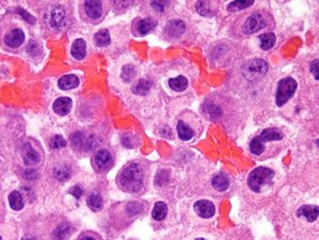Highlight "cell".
Wrapping results in <instances>:
<instances>
[{
	"label": "cell",
	"mask_w": 319,
	"mask_h": 240,
	"mask_svg": "<svg viewBox=\"0 0 319 240\" xmlns=\"http://www.w3.org/2000/svg\"><path fill=\"white\" fill-rule=\"evenodd\" d=\"M147 178H149V171L146 164L138 160H133L119 170L116 177V184L124 192L133 195H141L146 190Z\"/></svg>",
	"instance_id": "cell-1"
},
{
	"label": "cell",
	"mask_w": 319,
	"mask_h": 240,
	"mask_svg": "<svg viewBox=\"0 0 319 240\" xmlns=\"http://www.w3.org/2000/svg\"><path fill=\"white\" fill-rule=\"evenodd\" d=\"M285 148V134L277 128H267L253 137L249 143V151L257 160L277 156Z\"/></svg>",
	"instance_id": "cell-2"
},
{
	"label": "cell",
	"mask_w": 319,
	"mask_h": 240,
	"mask_svg": "<svg viewBox=\"0 0 319 240\" xmlns=\"http://www.w3.org/2000/svg\"><path fill=\"white\" fill-rule=\"evenodd\" d=\"M273 19L272 16L264 10L254 11L249 14L241 17L239 22L238 33L241 36H250L267 27H272Z\"/></svg>",
	"instance_id": "cell-3"
},
{
	"label": "cell",
	"mask_w": 319,
	"mask_h": 240,
	"mask_svg": "<svg viewBox=\"0 0 319 240\" xmlns=\"http://www.w3.org/2000/svg\"><path fill=\"white\" fill-rule=\"evenodd\" d=\"M275 173L273 169L266 167L257 168L249 173L247 177V187L250 191L261 193L272 185Z\"/></svg>",
	"instance_id": "cell-4"
},
{
	"label": "cell",
	"mask_w": 319,
	"mask_h": 240,
	"mask_svg": "<svg viewBox=\"0 0 319 240\" xmlns=\"http://www.w3.org/2000/svg\"><path fill=\"white\" fill-rule=\"evenodd\" d=\"M298 84L292 77H285L281 79L277 86L275 94V103L278 107L286 104V103L292 98L295 90H297Z\"/></svg>",
	"instance_id": "cell-5"
},
{
	"label": "cell",
	"mask_w": 319,
	"mask_h": 240,
	"mask_svg": "<svg viewBox=\"0 0 319 240\" xmlns=\"http://www.w3.org/2000/svg\"><path fill=\"white\" fill-rule=\"evenodd\" d=\"M114 164V159L112 152L106 148H100L97 150L92 158V165L95 171L98 174L107 173Z\"/></svg>",
	"instance_id": "cell-6"
},
{
	"label": "cell",
	"mask_w": 319,
	"mask_h": 240,
	"mask_svg": "<svg viewBox=\"0 0 319 240\" xmlns=\"http://www.w3.org/2000/svg\"><path fill=\"white\" fill-rule=\"evenodd\" d=\"M85 20L90 23H99L105 15V4L99 0H87L83 3Z\"/></svg>",
	"instance_id": "cell-7"
},
{
	"label": "cell",
	"mask_w": 319,
	"mask_h": 240,
	"mask_svg": "<svg viewBox=\"0 0 319 240\" xmlns=\"http://www.w3.org/2000/svg\"><path fill=\"white\" fill-rule=\"evenodd\" d=\"M157 26V21L154 17H138L132 24V32L134 37H144L154 30Z\"/></svg>",
	"instance_id": "cell-8"
},
{
	"label": "cell",
	"mask_w": 319,
	"mask_h": 240,
	"mask_svg": "<svg viewBox=\"0 0 319 240\" xmlns=\"http://www.w3.org/2000/svg\"><path fill=\"white\" fill-rule=\"evenodd\" d=\"M179 137L182 141H191L193 137L199 135L198 133V123L193 124L192 121H186L185 119H180L178 125H176Z\"/></svg>",
	"instance_id": "cell-9"
},
{
	"label": "cell",
	"mask_w": 319,
	"mask_h": 240,
	"mask_svg": "<svg viewBox=\"0 0 319 240\" xmlns=\"http://www.w3.org/2000/svg\"><path fill=\"white\" fill-rule=\"evenodd\" d=\"M186 30V24L181 20H171L163 29L164 38L167 40H176Z\"/></svg>",
	"instance_id": "cell-10"
},
{
	"label": "cell",
	"mask_w": 319,
	"mask_h": 240,
	"mask_svg": "<svg viewBox=\"0 0 319 240\" xmlns=\"http://www.w3.org/2000/svg\"><path fill=\"white\" fill-rule=\"evenodd\" d=\"M22 157L23 161L28 167H35V165L39 164L40 161H41V154L29 142L25 143L24 146H23Z\"/></svg>",
	"instance_id": "cell-11"
},
{
	"label": "cell",
	"mask_w": 319,
	"mask_h": 240,
	"mask_svg": "<svg viewBox=\"0 0 319 240\" xmlns=\"http://www.w3.org/2000/svg\"><path fill=\"white\" fill-rule=\"evenodd\" d=\"M193 209H195V213L203 219H210L214 216L216 213L215 205L208 201V199H200L198 201L195 206H193Z\"/></svg>",
	"instance_id": "cell-12"
},
{
	"label": "cell",
	"mask_w": 319,
	"mask_h": 240,
	"mask_svg": "<svg viewBox=\"0 0 319 240\" xmlns=\"http://www.w3.org/2000/svg\"><path fill=\"white\" fill-rule=\"evenodd\" d=\"M66 20L65 10L60 5H55L50 10L49 14V24L50 26L54 28V29H59L61 26L64 25V22Z\"/></svg>",
	"instance_id": "cell-13"
},
{
	"label": "cell",
	"mask_w": 319,
	"mask_h": 240,
	"mask_svg": "<svg viewBox=\"0 0 319 240\" xmlns=\"http://www.w3.org/2000/svg\"><path fill=\"white\" fill-rule=\"evenodd\" d=\"M4 43L11 48H18L25 41V33L22 29L15 28L4 36Z\"/></svg>",
	"instance_id": "cell-14"
},
{
	"label": "cell",
	"mask_w": 319,
	"mask_h": 240,
	"mask_svg": "<svg viewBox=\"0 0 319 240\" xmlns=\"http://www.w3.org/2000/svg\"><path fill=\"white\" fill-rule=\"evenodd\" d=\"M71 144L78 149L89 150L94 146L92 137H86L82 132H76L71 135Z\"/></svg>",
	"instance_id": "cell-15"
},
{
	"label": "cell",
	"mask_w": 319,
	"mask_h": 240,
	"mask_svg": "<svg viewBox=\"0 0 319 240\" xmlns=\"http://www.w3.org/2000/svg\"><path fill=\"white\" fill-rule=\"evenodd\" d=\"M72 108V100L68 96H60L53 103V111L59 116H66Z\"/></svg>",
	"instance_id": "cell-16"
},
{
	"label": "cell",
	"mask_w": 319,
	"mask_h": 240,
	"mask_svg": "<svg viewBox=\"0 0 319 240\" xmlns=\"http://www.w3.org/2000/svg\"><path fill=\"white\" fill-rule=\"evenodd\" d=\"M267 68L269 67H267V64L264 59H253L248 62L245 70L249 74H252V75L263 76L266 74Z\"/></svg>",
	"instance_id": "cell-17"
},
{
	"label": "cell",
	"mask_w": 319,
	"mask_h": 240,
	"mask_svg": "<svg viewBox=\"0 0 319 240\" xmlns=\"http://www.w3.org/2000/svg\"><path fill=\"white\" fill-rule=\"evenodd\" d=\"M71 55L77 60H82L86 56V42L83 39H77L71 47Z\"/></svg>",
	"instance_id": "cell-18"
},
{
	"label": "cell",
	"mask_w": 319,
	"mask_h": 240,
	"mask_svg": "<svg viewBox=\"0 0 319 240\" xmlns=\"http://www.w3.org/2000/svg\"><path fill=\"white\" fill-rule=\"evenodd\" d=\"M80 84V79L77 75L73 74H68V75L61 76L58 79V87L61 90H70L77 88Z\"/></svg>",
	"instance_id": "cell-19"
},
{
	"label": "cell",
	"mask_w": 319,
	"mask_h": 240,
	"mask_svg": "<svg viewBox=\"0 0 319 240\" xmlns=\"http://www.w3.org/2000/svg\"><path fill=\"white\" fill-rule=\"evenodd\" d=\"M212 187L218 192L227 191L230 187V179L223 173L216 174L212 179Z\"/></svg>",
	"instance_id": "cell-20"
},
{
	"label": "cell",
	"mask_w": 319,
	"mask_h": 240,
	"mask_svg": "<svg viewBox=\"0 0 319 240\" xmlns=\"http://www.w3.org/2000/svg\"><path fill=\"white\" fill-rule=\"evenodd\" d=\"M53 175L56 179L66 181L70 178L71 168L67 163H58L53 168Z\"/></svg>",
	"instance_id": "cell-21"
},
{
	"label": "cell",
	"mask_w": 319,
	"mask_h": 240,
	"mask_svg": "<svg viewBox=\"0 0 319 240\" xmlns=\"http://www.w3.org/2000/svg\"><path fill=\"white\" fill-rule=\"evenodd\" d=\"M86 203L89 209L95 211V213H98V211H101L102 208H104V198H102L101 194L98 192L90 193L86 199Z\"/></svg>",
	"instance_id": "cell-22"
},
{
	"label": "cell",
	"mask_w": 319,
	"mask_h": 240,
	"mask_svg": "<svg viewBox=\"0 0 319 240\" xmlns=\"http://www.w3.org/2000/svg\"><path fill=\"white\" fill-rule=\"evenodd\" d=\"M259 39V45L260 48H263L264 50H270L273 48H274V45L276 43V36L275 33L273 32H266L260 34L258 37Z\"/></svg>",
	"instance_id": "cell-23"
},
{
	"label": "cell",
	"mask_w": 319,
	"mask_h": 240,
	"mask_svg": "<svg viewBox=\"0 0 319 240\" xmlns=\"http://www.w3.org/2000/svg\"><path fill=\"white\" fill-rule=\"evenodd\" d=\"M167 215H168V206L163 202H157L155 205H154L153 213H152V216L154 220L162 221L166 219Z\"/></svg>",
	"instance_id": "cell-24"
},
{
	"label": "cell",
	"mask_w": 319,
	"mask_h": 240,
	"mask_svg": "<svg viewBox=\"0 0 319 240\" xmlns=\"http://www.w3.org/2000/svg\"><path fill=\"white\" fill-rule=\"evenodd\" d=\"M94 41L97 47L106 48L111 43V36L107 29H101L98 32H96L94 37Z\"/></svg>",
	"instance_id": "cell-25"
},
{
	"label": "cell",
	"mask_w": 319,
	"mask_h": 240,
	"mask_svg": "<svg viewBox=\"0 0 319 240\" xmlns=\"http://www.w3.org/2000/svg\"><path fill=\"white\" fill-rule=\"evenodd\" d=\"M9 204L13 210H22L24 208V198H23L21 192L12 191L9 194Z\"/></svg>",
	"instance_id": "cell-26"
},
{
	"label": "cell",
	"mask_w": 319,
	"mask_h": 240,
	"mask_svg": "<svg viewBox=\"0 0 319 240\" xmlns=\"http://www.w3.org/2000/svg\"><path fill=\"white\" fill-rule=\"evenodd\" d=\"M170 88L176 91V93H181V91H184L188 87V81L187 78L184 76H176L170 78L169 81Z\"/></svg>",
	"instance_id": "cell-27"
},
{
	"label": "cell",
	"mask_w": 319,
	"mask_h": 240,
	"mask_svg": "<svg viewBox=\"0 0 319 240\" xmlns=\"http://www.w3.org/2000/svg\"><path fill=\"white\" fill-rule=\"evenodd\" d=\"M70 235V224L68 223H61L58 226L55 228L53 232V239L54 240H65L68 236Z\"/></svg>",
	"instance_id": "cell-28"
},
{
	"label": "cell",
	"mask_w": 319,
	"mask_h": 240,
	"mask_svg": "<svg viewBox=\"0 0 319 240\" xmlns=\"http://www.w3.org/2000/svg\"><path fill=\"white\" fill-rule=\"evenodd\" d=\"M253 4L254 1H241V0H239V1H233L229 3V5H228V11H229V12H238V11L249 8L250 5Z\"/></svg>",
	"instance_id": "cell-29"
},
{
	"label": "cell",
	"mask_w": 319,
	"mask_h": 240,
	"mask_svg": "<svg viewBox=\"0 0 319 240\" xmlns=\"http://www.w3.org/2000/svg\"><path fill=\"white\" fill-rule=\"evenodd\" d=\"M151 89V83L149 81H146V79H141V81L138 82L136 86H134L133 91L135 94L143 96L146 93H149V90Z\"/></svg>",
	"instance_id": "cell-30"
},
{
	"label": "cell",
	"mask_w": 319,
	"mask_h": 240,
	"mask_svg": "<svg viewBox=\"0 0 319 240\" xmlns=\"http://www.w3.org/2000/svg\"><path fill=\"white\" fill-rule=\"evenodd\" d=\"M67 145L66 140L61 135H55L52 137V140L50 142V147L53 148V149H60V148H64Z\"/></svg>",
	"instance_id": "cell-31"
},
{
	"label": "cell",
	"mask_w": 319,
	"mask_h": 240,
	"mask_svg": "<svg viewBox=\"0 0 319 240\" xmlns=\"http://www.w3.org/2000/svg\"><path fill=\"white\" fill-rule=\"evenodd\" d=\"M78 240H102V238L99 234L88 231V232H83L81 235L79 236Z\"/></svg>",
	"instance_id": "cell-32"
},
{
	"label": "cell",
	"mask_w": 319,
	"mask_h": 240,
	"mask_svg": "<svg viewBox=\"0 0 319 240\" xmlns=\"http://www.w3.org/2000/svg\"><path fill=\"white\" fill-rule=\"evenodd\" d=\"M202 10H206V12H204V16H209L212 13H211V9L209 8V2L206 1H200L197 3V11L199 13L202 12Z\"/></svg>",
	"instance_id": "cell-33"
},
{
	"label": "cell",
	"mask_w": 319,
	"mask_h": 240,
	"mask_svg": "<svg viewBox=\"0 0 319 240\" xmlns=\"http://www.w3.org/2000/svg\"><path fill=\"white\" fill-rule=\"evenodd\" d=\"M169 2L167 1H153L151 2L152 8L157 11V12H163L164 9H166V5H168Z\"/></svg>",
	"instance_id": "cell-34"
},
{
	"label": "cell",
	"mask_w": 319,
	"mask_h": 240,
	"mask_svg": "<svg viewBox=\"0 0 319 240\" xmlns=\"http://www.w3.org/2000/svg\"><path fill=\"white\" fill-rule=\"evenodd\" d=\"M310 71L313 73V75H314L315 79H318V60L317 59H315L310 65Z\"/></svg>",
	"instance_id": "cell-35"
},
{
	"label": "cell",
	"mask_w": 319,
	"mask_h": 240,
	"mask_svg": "<svg viewBox=\"0 0 319 240\" xmlns=\"http://www.w3.org/2000/svg\"><path fill=\"white\" fill-rule=\"evenodd\" d=\"M19 12H20L23 16H24V17H23V19H24L25 21H27L28 23H30V24H33V23H35V19H33V17H32L30 14H28L27 12H25V10H23V9L20 8Z\"/></svg>",
	"instance_id": "cell-36"
},
{
	"label": "cell",
	"mask_w": 319,
	"mask_h": 240,
	"mask_svg": "<svg viewBox=\"0 0 319 240\" xmlns=\"http://www.w3.org/2000/svg\"><path fill=\"white\" fill-rule=\"evenodd\" d=\"M69 193L72 194V195L75 196L76 198H80V197H81V195H82L83 191H82V189H81V188H79V187H73V188H71V190L69 191Z\"/></svg>",
	"instance_id": "cell-37"
},
{
	"label": "cell",
	"mask_w": 319,
	"mask_h": 240,
	"mask_svg": "<svg viewBox=\"0 0 319 240\" xmlns=\"http://www.w3.org/2000/svg\"><path fill=\"white\" fill-rule=\"evenodd\" d=\"M195 240H208V239H206V238H197Z\"/></svg>",
	"instance_id": "cell-38"
},
{
	"label": "cell",
	"mask_w": 319,
	"mask_h": 240,
	"mask_svg": "<svg viewBox=\"0 0 319 240\" xmlns=\"http://www.w3.org/2000/svg\"><path fill=\"white\" fill-rule=\"evenodd\" d=\"M0 240H2V238H1V236H0Z\"/></svg>",
	"instance_id": "cell-39"
}]
</instances>
